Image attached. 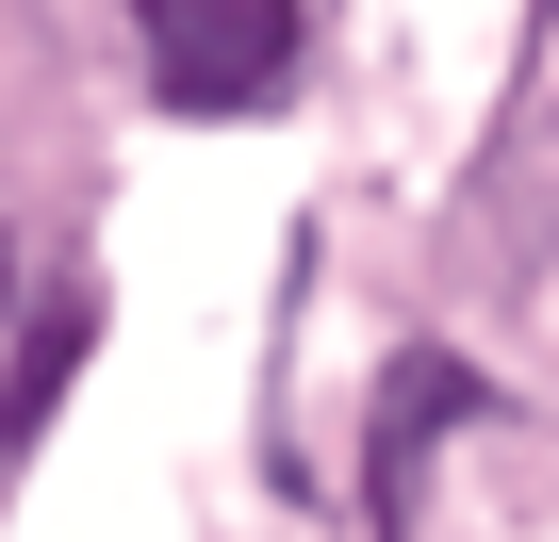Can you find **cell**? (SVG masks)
Masks as SVG:
<instances>
[{
  "label": "cell",
  "instance_id": "6da1fadb",
  "mask_svg": "<svg viewBox=\"0 0 559 542\" xmlns=\"http://www.w3.org/2000/svg\"><path fill=\"white\" fill-rule=\"evenodd\" d=\"M132 50L165 116H263L297 83V0H132Z\"/></svg>",
  "mask_w": 559,
  "mask_h": 542
},
{
  "label": "cell",
  "instance_id": "7a4b0ae2",
  "mask_svg": "<svg viewBox=\"0 0 559 542\" xmlns=\"http://www.w3.org/2000/svg\"><path fill=\"white\" fill-rule=\"evenodd\" d=\"M461 411H493V395H477L444 346H412V362L379 378V460H362V509H379V526H412V509H428V444H444Z\"/></svg>",
  "mask_w": 559,
  "mask_h": 542
},
{
  "label": "cell",
  "instance_id": "3957f363",
  "mask_svg": "<svg viewBox=\"0 0 559 542\" xmlns=\"http://www.w3.org/2000/svg\"><path fill=\"white\" fill-rule=\"evenodd\" d=\"M83 346H99V297H83V280H50V297H34V329H17V378H0V444H34V427L67 411Z\"/></svg>",
  "mask_w": 559,
  "mask_h": 542
},
{
  "label": "cell",
  "instance_id": "277c9868",
  "mask_svg": "<svg viewBox=\"0 0 559 542\" xmlns=\"http://www.w3.org/2000/svg\"><path fill=\"white\" fill-rule=\"evenodd\" d=\"M0 313H17V246H0Z\"/></svg>",
  "mask_w": 559,
  "mask_h": 542
}]
</instances>
